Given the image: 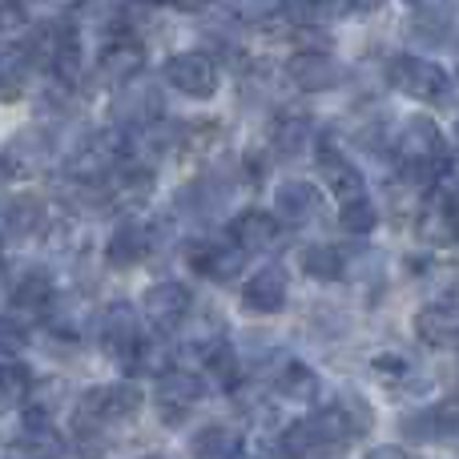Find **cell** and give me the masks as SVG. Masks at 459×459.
Segmentation results:
<instances>
[{
	"label": "cell",
	"mask_w": 459,
	"mask_h": 459,
	"mask_svg": "<svg viewBox=\"0 0 459 459\" xmlns=\"http://www.w3.org/2000/svg\"><path fill=\"white\" fill-rule=\"evenodd\" d=\"M186 262L194 266V274L210 278V282H234L246 266V250L234 242V238H230V242L206 238V242H194L190 250H186Z\"/></svg>",
	"instance_id": "9"
},
{
	"label": "cell",
	"mask_w": 459,
	"mask_h": 459,
	"mask_svg": "<svg viewBox=\"0 0 459 459\" xmlns=\"http://www.w3.org/2000/svg\"><path fill=\"white\" fill-rule=\"evenodd\" d=\"M286 77L302 93H326V89H334L342 81V65L331 53H307L302 48V53H294L286 61Z\"/></svg>",
	"instance_id": "11"
},
{
	"label": "cell",
	"mask_w": 459,
	"mask_h": 459,
	"mask_svg": "<svg viewBox=\"0 0 459 459\" xmlns=\"http://www.w3.org/2000/svg\"><path fill=\"white\" fill-rule=\"evenodd\" d=\"M81 423H93V428H117L129 423L142 411V391L134 383H101V387H89L81 395Z\"/></svg>",
	"instance_id": "3"
},
{
	"label": "cell",
	"mask_w": 459,
	"mask_h": 459,
	"mask_svg": "<svg viewBox=\"0 0 459 459\" xmlns=\"http://www.w3.org/2000/svg\"><path fill=\"white\" fill-rule=\"evenodd\" d=\"M32 73V48L13 45L0 48V101H16L24 93V81Z\"/></svg>",
	"instance_id": "28"
},
{
	"label": "cell",
	"mask_w": 459,
	"mask_h": 459,
	"mask_svg": "<svg viewBox=\"0 0 459 459\" xmlns=\"http://www.w3.org/2000/svg\"><path fill=\"white\" fill-rule=\"evenodd\" d=\"M150 194H153V169L142 166V161H134V166L121 161V166L101 182V206L137 210L150 202Z\"/></svg>",
	"instance_id": "10"
},
{
	"label": "cell",
	"mask_w": 459,
	"mask_h": 459,
	"mask_svg": "<svg viewBox=\"0 0 459 459\" xmlns=\"http://www.w3.org/2000/svg\"><path fill=\"white\" fill-rule=\"evenodd\" d=\"M323 214V194L315 190V182L290 178L274 190V218L286 226H307Z\"/></svg>",
	"instance_id": "12"
},
{
	"label": "cell",
	"mask_w": 459,
	"mask_h": 459,
	"mask_svg": "<svg viewBox=\"0 0 459 459\" xmlns=\"http://www.w3.org/2000/svg\"><path fill=\"white\" fill-rule=\"evenodd\" d=\"M415 8H423V13L439 16V13H452V8H459V0H411Z\"/></svg>",
	"instance_id": "37"
},
{
	"label": "cell",
	"mask_w": 459,
	"mask_h": 459,
	"mask_svg": "<svg viewBox=\"0 0 459 459\" xmlns=\"http://www.w3.org/2000/svg\"><path fill=\"white\" fill-rule=\"evenodd\" d=\"M8 302L16 310H24V315H48L53 310V282H48V274H40V270L21 274L13 294H8Z\"/></svg>",
	"instance_id": "25"
},
{
	"label": "cell",
	"mask_w": 459,
	"mask_h": 459,
	"mask_svg": "<svg viewBox=\"0 0 459 459\" xmlns=\"http://www.w3.org/2000/svg\"><path fill=\"white\" fill-rule=\"evenodd\" d=\"M190 452L194 459H238L242 452V436L226 423H206L198 436L190 439Z\"/></svg>",
	"instance_id": "27"
},
{
	"label": "cell",
	"mask_w": 459,
	"mask_h": 459,
	"mask_svg": "<svg viewBox=\"0 0 459 459\" xmlns=\"http://www.w3.org/2000/svg\"><path fill=\"white\" fill-rule=\"evenodd\" d=\"M290 0H234V16L246 24H270L278 16H286Z\"/></svg>",
	"instance_id": "32"
},
{
	"label": "cell",
	"mask_w": 459,
	"mask_h": 459,
	"mask_svg": "<svg viewBox=\"0 0 459 459\" xmlns=\"http://www.w3.org/2000/svg\"><path fill=\"white\" fill-rule=\"evenodd\" d=\"M399 428H403L411 439H447L459 431V407L447 403V407H428V411L403 415Z\"/></svg>",
	"instance_id": "23"
},
{
	"label": "cell",
	"mask_w": 459,
	"mask_h": 459,
	"mask_svg": "<svg viewBox=\"0 0 459 459\" xmlns=\"http://www.w3.org/2000/svg\"><path fill=\"white\" fill-rule=\"evenodd\" d=\"M113 113H117L126 126H150V121H158L161 113V93L153 81H126V85L117 89V97H113Z\"/></svg>",
	"instance_id": "17"
},
{
	"label": "cell",
	"mask_w": 459,
	"mask_h": 459,
	"mask_svg": "<svg viewBox=\"0 0 459 459\" xmlns=\"http://www.w3.org/2000/svg\"><path fill=\"white\" fill-rule=\"evenodd\" d=\"M24 326L16 323L13 315H0V359H13V355H21L24 351Z\"/></svg>",
	"instance_id": "35"
},
{
	"label": "cell",
	"mask_w": 459,
	"mask_h": 459,
	"mask_svg": "<svg viewBox=\"0 0 459 459\" xmlns=\"http://www.w3.org/2000/svg\"><path fill=\"white\" fill-rule=\"evenodd\" d=\"M286 294H290V282H286L282 266H262L258 274L246 278L242 286V307L250 315H278L286 307Z\"/></svg>",
	"instance_id": "13"
},
{
	"label": "cell",
	"mask_w": 459,
	"mask_h": 459,
	"mask_svg": "<svg viewBox=\"0 0 459 459\" xmlns=\"http://www.w3.org/2000/svg\"><path fill=\"white\" fill-rule=\"evenodd\" d=\"M415 234L431 250H452V246H459V194L452 186L439 182L428 190V198L420 202V214H415Z\"/></svg>",
	"instance_id": "2"
},
{
	"label": "cell",
	"mask_w": 459,
	"mask_h": 459,
	"mask_svg": "<svg viewBox=\"0 0 459 459\" xmlns=\"http://www.w3.org/2000/svg\"><path fill=\"white\" fill-rule=\"evenodd\" d=\"M415 334L428 347H452V342H459V302H428L415 315Z\"/></svg>",
	"instance_id": "22"
},
{
	"label": "cell",
	"mask_w": 459,
	"mask_h": 459,
	"mask_svg": "<svg viewBox=\"0 0 459 459\" xmlns=\"http://www.w3.org/2000/svg\"><path fill=\"white\" fill-rule=\"evenodd\" d=\"M375 379L391 383V387H403L407 379H411V367H407L403 355H375Z\"/></svg>",
	"instance_id": "34"
},
{
	"label": "cell",
	"mask_w": 459,
	"mask_h": 459,
	"mask_svg": "<svg viewBox=\"0 0 459 459\" xmlns=\"http://www.w3.org/2000/svg\"><path fill=\"white\" fill-rule=\"evenodd\" d=\"M230 238H234L246 254L274 250L278 238H282V222L274 218V210H242V214L230 222Z\"/></svg>",
	"instance_id": "18"
},
{
	"label": "cell",
	"mask_w": 459,
	"mask_h": 459,
	"mask_svg": "<svg viewBox=\"0 0 459 459\" xmlns=\"http://www.w3.org/2000/svg\"><path fill=\"white\" fill-rule=\"evenodd\" d=\"M32 391V375L21 359H0V411L21 407Z\"/></svg>",
	"instance_id": "31"
},
{
	"label": "cell",
	"mask_w": 459,
	"mask_h": 459,
	"mask_svg": "<svg viewBox=\"0 0 459 459\" xmlns=\"http://www.w3.org/2000/svg\"><path fill=\"white\" fill-rule=\"evenodd\" d=\"M347 4H351V0H302V8H307L310 21H326V16H339Z\"/></svg>",
	"instance_id": "36"
},
{
	"label": "cell",
	"mask_w": 459,
	"mask_h": 459,
	"mask_svg": "<svg viewBox=\"0 0 459 459\" xmlns=\"http://www.w3.org/2000/svg\"><path fill=\"white\" fill-rule=\"evenodd\" d=\"M40 226H45V202L37 194H16L0 210V234L8 242H29L40 234Z\"/></svg>",
	"instance_id": "19"
},
{
	"label": "cell",
	"mask_w": 459,
	"mask_h": 459,
	"mask_svg": "<svg viewBox=\"0 0 459 459\" xmlns=\"http://www.w3.org/2000/svg\"><path fill=\"white\" fill-rule=\"evenodd\" d=\"M166 81L182 97L210 101V97L218 93V65H214V56H206V53H178L166 61Z\"/></svg>",
	"instance_id": "8"
},
{
	"label": "cell",
	"mask_w": 459,
	"mask_h": 459,
	"mask_svg": "<svg viewBox=\"0 0 459 459\" xmlns=\"http://www.w3.org/2000/svg\"><path fill=\"white\" fill-rule=\"evenodd\" d=\"M142 315L150 318L158 331H178L186 318L194 315V294L186 282H153L150 290L142 294Z\"/></svg>",
	"instance_id": "7"
},
{
	"label": "cell",
	"mask_w": 459,
	"mask_h": 459,
	"mask_svg": "<svg viewBox=\"0 0 459 459\" xmlns=\"http://www.w3.org/2000/svg\"><path fill=\"white\" fill-rule=\"evenodd\" d=\"M145 459H166V455H145Z\"/></svg>",
	"instance_id": "42"
},
{
	"label": "cell",
	"mask_w": 459,
	"mask_h": 459,
	"mask_svg": "<svg viewBox=\"0 0 459 459\" xmlns=\"http://www.w3.org/2000/svg\"><path fill=\"white\" fill-rule=\"evenodd\" d=\"M202 391H206V383L194 371H174V367H169L166 375H158V407H161V415H166V423L182 420L202 399Z\"/></svg>",
	"instance_id": "16"
},
{
	"label": "cell",
	"mask_w": 459,
	"mask_h": 459,
	"mask_svg": "<svg viewBox=\"0 0 459 459\" xmlns=\"http://www.w3.org/2000/svg\"><path fill=\"white\" fill-rule=\"evenodd\" d=\"M153 4H174V0H153Z\"/></svg>",
	"instance_id": "40"
},
{
	"label": "cell",
	"mask_w": 459,
	"mask_h": 459,
	"mask_svg": "<svg viewBox=\"0 0 459 459\" xmlns=\"http://www.w3.org/2000/svg\"><path fill=\"white\" fill-rule=\"evenodd\" d=\"M16 16H21V4H16V0H0V24L16 21Z\"/></svg>",
	"instance_id": "39"
},
{
	"label": "cell",
	"mask_w": 459,
	"mask_h": 459,
	"mask_svg": "<svg viewBox=\"0 0 459 459\" xmlns=\"http://www.w3.org/2000/svg\"><path fill=\"white\" fill-rule=\"evenodd\" d=\"M391 145H395L399 169H403L407 182H431V178H439L447 169V142L436 129V121L428 117L403 121Z\"/></svg>",
	"instance_id": "1"
},
{
	"label": "cell",
	"mask_w": 459,
	"mask_h": 459,
	"mask_svg": "<svg viewBox=\"0 0 459 459\" xmlns=\"http://www.w3.org/2000/svg\"><path fill=\"white\" fill-rule=\"evenodd\" d=\"M137 339H142V323H137V310L129 307V302H113L109 310H105L101 318V342L109 355H117L121 363L129 359V351L137 347Z\"/></svg>",
	"instance_id": "21"
},
{
	"label": "cell",
	"mask_w": 459,
	"mask_h": 459,
	"mask_svg": "<svg viewBox=\"0 0 459 459\" xmlns=\"http://www.w3.org/2000/svg\"><path fill=\"white\" fill-rule=\"evenodd\" d=\"M310 121L299 117V113H282V117L274 121V134H270V142H274V150L282 153V158H299L302 150L310 145Z\"/></svg>",
	"instance_id": "30"
},
{
	"label": "cell",
	"mask_w": 459,
	"mask_h": 459,
	"mask_svg": "<svg viewBox=\"0 0 459 459\" xmlns=\"http://www.w3.org/2000/svg\"><path fill=\"white\" fill-rule=\"evenodd\" d=\"M391 85L399 89L403 97H411V101H423V105H436L447 97V89H452V77H447L444 65L428 61V56H395V65H391Z\"/></svg>",
	"instance_id": "4"
},
{
	"label": "cell",
	"mask_w": 459,
	"mask_h": 459,
	"mask_svg": "<svg viewBox=\"0 0 459 459\" xmlns=\"http://www.w3.org/2000/svg\"><path fill=\"white\" fill-rule=\"evenodd\" d=\"M315 166H318V178L326 182V190L339 198V206L367 198V182H363V174H359V166L334 142L315 145Z\"/></svg>",
	"instance_id": "6"
},
{
	"label": "cell",
	"mask_w": 459,
	"mask_h": 459,
	"mask_svg": "<svg viewBox=\"0 0 459 459\" xmlns=\"http://www.w3.org/2000/svg\"><path fill=\"white\" fill-rule=\"evenodd\" d=\"M363 459H420V455L407 452V447H375V452H367Z\"/></svg>",
	"instance_id": "38"
},
{
	"label": "cell",
	"mask_w": 459,
	"mask_h": 459,
	"mask_svg": "<svg viewBox=\"0 0 459 459\" xmlns=\"http://www.w3.org/2000/svg\"><path fill=\"white\" fill-rule=\"evenodd\" d=\"M121 153H126V142L117 134H97L89 137L85 145H77L69 161V178L81 186H101L113 169L121 166Z\"/></svg>",
	"instance_id": "5"
},
{
	"label": "cell",
	"mask_w": 459,
	"mask_h": 459,
	"mask_svg": "<svg viewBox=\"0 0 459 459\" xmlns=\"http://www.w3.org/2000/svg\"><path fill=\"white\" fill-rule=\"evenodd\" d=\"M299 266H302V274L307 278H318V282H334V278H342L347 274V254L339 250V246H331V242H315V246H307V250L299 254Z\"/></svg>",
	"instance_id": "26"
},
{
	"label": "cell",
	"mask_w": 459,
	"mask_h": 459,
	"mask_svg": "<svg viewBox=\"0 0 459 459\" xmlns=\"http://www.w3.org/2000/svg\"><path fill=\"white\" fill-rule=\"evenodd\" d=\"M16 459H37V455H21V452H16Z\"/></svg>",
	"instance_id": "41"
},
{
	"label": "cell",
	"mask_w": 459,
	"mask_h": 459,
	"mask_svg": "<svg viewBox=\"0 0 459 459\" xmlns=\"http://www.w3.org/2000/svg\"><path fill=\"white\" fill-rule=\"evenodd\" d=\"M48 153H53V134H48V129H21V134L8 142L0 166H4L8 174H37L48 161Z\"/></svg>",
	"instance_id": "20"
},
{
	"label": "cell",
	"mask_w": 459,
	"mask_h": 459,
	"mask_svg": "<svg viewBox=\"0 0 459 459\" xmlns=\"http://www.w3.org/2000/svg\"><path fill=\"white\" fill-rule=\"evenodd\" d=\"M375 222H379V210L371 206V198H359V202L339 206V226L347 230V234H371Z\"/></svg>",
	"instance_id": "33"
},
{
	"label": "cell",
	"mask_w": 459,
	"mask_h": 459,
	"mask_svg": "<svg viewBox=\"0 0 459 459\" xmlns=\"http://www.w3.org/2000/svg\"><path fill=\"white\" fill-rule=\"evenodd\" d=\"M169 359H174V347H169L166 339H137V347L129 351V359H126V367L134 375H166L169 367Z\"/></svg>",
	"instance_id": "29"
},
{
	"label": "cell",
	"mask_w": 459,
	"mask_h": 459,
	"mask_svg": "<svg viewBox=\"0 0 459 459\" xmlns=\"http://www.w3.org/2000/svg\"><path fill=\"white\" fill-rule=\"evenodd\" d=\"M318 387L323 383H318V375L307 363H282L274 371V395L286 399V403H315Z\"/></svg>",
	"instance_id": "24"
},
{
	"label": "cell",
	"mask_w": 459,
	"mask_h": 459,
	"mask_svg": "<svg viewBox=\"0 0 459 459\" xmlns=\"http://www.w3.org/2000/svg\"><path fill=\"white\" fill-rule=\"evenodd\" d=\"M153 226H142V222H121L117 230L109 234V242H105V262L117 270H129V266H142L145 258L153 254Z\"/></svg>",
	"instance_id": "15"
},
{
	"label": "cell",
	"mask_w": 459,
	"mask_h": 459,
	"mask_svg": "<svg viewBox=\"0 0 459 459\" xmlns=\"http://www.w3.org/2000/svg\"><path fill=\"white\" fill-rule=\"evenodd\" d=\"M142 65H145L142 40H134L129 32H113L101 48V65H97V69H101V77L109 81V85H126V81L142 77Z\"/></svg>",
	"instance_id": "14"
}]
</instances>
